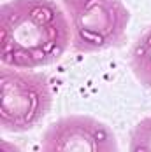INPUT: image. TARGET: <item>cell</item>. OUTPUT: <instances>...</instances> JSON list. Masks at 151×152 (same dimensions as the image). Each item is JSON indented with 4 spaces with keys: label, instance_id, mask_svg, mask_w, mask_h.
<instances>
[{
    "label": "cell",
    "instance_id": "obj_1",
    "mask_svg": "<svg viewBox=\"0 0 151 152\" xmlns=\"http://www.w3.org/2000/svg\"><path fill=\"white\" fill-rule=\"evenodd\" d=\"M72 44V28L55 0H9L0 9V60L32 70L56 63Z\"/></svg>",
    "mask_w": 151,
    "mask_h": 152
},
{
    "label": "cell",
    "instance_id": "obj_2",
    "mask_svg": "<svg viewBox=\"0 0 151 152\" xmlns=\"http://www.w3.org/2000/svg\"><path fill=\"white\" fill-rule=\"evenodd\" d=\"M72 28L76 53H98L120 46L130 23L123 0H60Z\"/></svg>",
    "mask_w": 151,
    "mask_h": 152
},
{
    "label": "cell",
    "instance_id": "obj_3",
    "mask_svg": "<svg viewBox=\"0 0 151 152\" xmlns=\"http://www.w3.org/2000/svg\"><path fill=\"white\" fill-rule=\"evenodd\" d=\"M2 82V129L25 133L44 119L53 103V93L42 74L4 66Z\"/></svg>",
    "mask_w": 151,
    "mask_h": 152
},
{
    "label": "cell",
    "instance_id": "obj_4",
    "mask_svg": "<svg viewBox=\"0 0 151 152\" xmlns=\"http://www.w3.org/2000/svg\"><path fill=\"white\" fill-rule=\"evenodd\" d=\"M41 152H120V147L106 122L72 114L49 124L42 135Z\"/></svg>",
    "mask_w": 151,
    "mask_h": 152
},
{
    "label": "cell",
    "instance_id": "obj_5",
    "mask_svg": "<svg viewBox=\"0 0 151 152\" xmlns=\"http://www.w3.org/2000/svg\"><path fill=\"white\" fill-rule=\"evenodd\" d=\"M130 68L135 79L151 89V26L139 35L130 51Z\"/></svg>",
    "mask_w": 151,
    "mask_h": 152
},
{
    "label": "cell",
    "instance_id": "obj_6",
    "mask_svg": "<svg viewBox=\"0 0 151 152\" xmlns=\"http://www.w3.org/2000/svg\"><path fill=\"white\" fill-rule=\"evenodd\" d=\"M128 152H151V115L139 121L132 129Z\"/></svg>",
    "mask_w": 151,
    "mask_h": 152
}]
</instances>
